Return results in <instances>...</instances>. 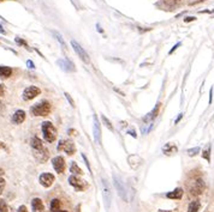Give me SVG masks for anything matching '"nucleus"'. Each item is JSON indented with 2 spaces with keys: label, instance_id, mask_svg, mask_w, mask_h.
<instances>
[{
  "label": "nucleus",
  "instance_id": "1",
  "mask_svg": "<svg viewBox=\"0 0 214 212\" xmlns=\"http://www.w3.org/2000/svg\"><path fill=\"white\" fill-rule=\"evenodd\" d=\"M51 113V103L47 101H41L31 107V114L34 116H47Z\"/></svg>",
  "mask_w": 214,
  "mask_h": 212
},
{
  "label": "nucleus",
  "instance_id": "2",
  "mask_svg": "<svg viewBox=\"0 0 214 212\" xmlns=\"http://www.w3.org/2000/svg\"><path fill=\"white\" fill-rule=\"evenodd\" d=\"M42 133H43V138L48 143H53L56 139H57V129L56 127L52 125V122L49 121H45L42 126Z\"/></svg>",
  "mask_w": 214,
  "mask_h": 212
},
{
  "label": "nucleus",
  "instance_id": "3",
  "mask_svg": "<svg viewBox=\"0 0 214 212\" xmlns=\"http://www.w3.org/2000/svg\"><path fill=\"white\" fill-rule=\"evenodd\" d=\"M57 149H58V151H64L65 153H68L70 156H72L76 152V146L73 144V141L71 140H60Z\"/></svg>",
  "mask_w": 214,
  "mask_h": 212
},
{
  "label": "nucleus",
  "instance_id": "4",
  "mask_svg": "<svg viewBox=\"0 0 214 212\" xmlns=\"http://www.w3.org/2000/svg\"><path fill=\"white\" fill-rule=\"evenodd\" d=\"M113 181H114V186L117 188V192L120 195V198H122L123 200L128 201V192H126V187H125L124 182L122 181V179L117 175H113Z\"/></svg>",
  "mask_w": 214,
  "mask_h": 212
},
{
  "label": "nucleus",
  "instance_id": "5",
  "mask_svg": "<svg viewBox=\"0 0 214 212\" xmlns=\"http://www.w3.org/2000/svg\"><path fill=\"white\" fill-rule=\"evenodd\" d=\"M71 46H72L73 50H75L76 54L78 55V58H81V60L83 61V63H85V64H89V63H90V59H89L88 53H87V52L82 48L81 44L77 43L75 40H72V41H71Z\"/></svg>",
  "mask_w": 214,
  "mask_h": 212
},
{
  "label": "nucleus",
  "instance_id": "6",
  "mask_svg": "<svg viewBox=\"0 0 214 212\" xmlns=\"http://www.w3.org/2000/svg\"><path fill=\"white\" fill-rule=\"evenodd\" d=\"M189 190L192 195H200L205 190V182L201 179H196L189 186Z\"/></svg>",
  "mask_w": 214,
  "mask_h": 212
},
{
  "label": "nucleus",
  "instance_id": "7",
  "mask_svg": "<svg viewBox=\"0 0 214 212\" xmlns=\"http://www.w3.org/2000/svg\"><path fill=\"white\" fill-rule=\"evenodd\" d=\"M69 183L72 187H75L77 190H84L88 188V183H87L84 180L79 179L77 175H71L69 177Z\"/></svg>",
  "mask_w": 214,
  "mask_h": 212
},
{
  "label": "nucleus",
  "instance_id": "8",
  "mask_svg": "<svg viewBox=\"0 0 214 212\" xmlns=\"http://www.w3.org/2000/svg\"><path fill=\"white\" fill-rule=\"evenodd\" d=\"M40 92H41V90H40L37 86H34V85L28 86L23 91V100L24 101H30L33 98H35L36 96H39Z\"/></svg>",
  "mask_w": 214,
  "mask_h": 212
},
{
  "label": "nucleus",
  "instance_id": "9",
  "mask_svg": "<svg viewBox=\"0 0 214 212\" xmlns=\"http://www.w3.org/2000/svg\"><path fill=\"white\" fill-rule=\"evenodd\" d=\"M33 152H34V157L36 158V161L40 162V163H45L49 157L48 150L45 146L41 147V149H33Z\"/></svg>",
  "mask_w": 214,
  "mask_h": 212
},
{
  "label": "nucleus",
  "instance_id": "10",
  "mask_svg": "<svg viewBox=\"0 0 214 212\" xmlns=\"http://www.w3.org/2000/svg\"><path fill=\"white\" fill-rule=\"evenodd\" d=\"M93 122H94V126H93L94 140L96 144L101 145V126H100V122H99V119L96 115H94V118H93Z\"/></svg>",
  "mask_w": 214,
  "mask_h": 212
},
{
  "label": "nucleus",
  "instance_id": "11",
  "mask_svg": "<svg viewBox=\"0 0 214 212\" xmlns=\"http://www.w3.org/2000/svg\"><path fill=\"white\" fill-rule=\"evenodd\" d=\"M52 164H53V168H54V170L58 173V174H63L65 172V160L63 158L62 156H57L54 157V158L52 160Z\"/></svg>",
  "mask_w": 214,
  "mask_h": 212
},
{
  "label": "nucleus",
  "instance_id": "12",
  "mask_svg": "<svg viewBox=\"0 0 214 212\" xmlns=\"http://www.w3.org/2000/svg\"><path fill=\"white\" fill-rule=\"evenodd\" d=\"M54 180H56L54 175L49 174V173H43V174L40 175V177H39L40 183H41V186H43L45 188L51 187L52 184H53V182H54Z\"/></svg>",
  "mask_w": 214,
  "mask_h": 212
},
{
  "label": "nucleus",
  "instance_id": "13",
  "mask_svg": "<svg viewBox=\"0 0 214 212\" xmlns=\"http://www.w3.org/2000/svg\"><path fill=\"white\" fill-rule=\"evenodd\" d=\"M57 64L62 67L64 71H66V72H75L76 71L75 65H73L71 61L68 60V59H60V60L57 61Z\"/></svg>",
  "mask_w": 214,
  "mask_h": 212
},
{
  "label": "nucleus",
  "instance_id": "14",
  "mask_svg": "<svg viewBox=\"0 0 214 212\" xmlns=\"http://www.w3.org/2000/svg\"><path fill=\"white\" fill-rule=\"evenodd\" d=\"M102 187H104V198H105V203H106V206L107 209L110 207L111 205V189L107 181L105 179H102Z\"/></svg>",
  "mask_w": 214,
  "mask_h": 212
},
{
  "label": "nucleus",
  "instance_id": "15",
  "mask_svg": "<svg viewBox=\"0 0 214 212\" xmlns=\"http://www.w3.org/2000/svg\"><path fill=\"white\" fill-rule=\"evenodd\" d=\"M31 209H33V212H46L45 205L40 198H34L31 200Z\"/></svg>",
  "mask_w": 214,
  "mask_h": 212
},
{
  "label": "nucleus",
  "instance_id": "16",
  "mask_svg": "<svg viewBox=\"0 0 214 212\" xmlns=\"http://www.w3.org/2000/svg\"><path fill=\"white\" fill-rule=\"evenodd\" d=\"M159 109H160V103H158V104L155 106V108L143 118V122H144V124H147V122H152L153 120L156 118L158 114H159Z\"/></svg>",
  "mask_w": 214,
  "mask_h": 212
},
{
  "label": "nucleus",
  "instance_id": "17",
  "mask_svg": "<svg viewBox=\"0 0 214 212\" xmlns=\"http://www.w3.org/2000/svg\"><path fill=\"white\" fill-rule=\"evenodd\" d=\"M25 120V112L24 110H17L15 112V114L12 115V122L13 124H16V125H19V124H22V122Z\"/></svg>",
  "mask_w": 214,
  "mask_h": 212
},
{
  "label": "nucleus",
  "instance_id": "18",
  "mask_svg": "<svg viewBox=\"0 0 214 212\" xmlns=\"http://www.w3.org/2000/svg\"><path fill=\"white\" fill-rule=\"evenodd\" d=\"M166 197L169 198V199H180V198L183 197V189L182 188H176L175 190L167 193Z\"/></svg>",
  "mask_w": 214,
  "mask_h": 212
},
{
  "label": "nucleus",
  "instance_id": "19",
  "mask_svg": "<svg viewBox=\"0 0 214 212\" xmlns=\"http://www.w3.org/2000/svg\"><path fill=\"white\" fill-rule=\"evenodd\" d=\"M163 151H164L165 155H173L178 151V149H177V146H175L173 144H171V143H169V144H166L163 147Z\"/></svg>",
  "mask_w": 214,
  "mask_h": 212
},
{
  "label": "nucleus",
  "instance_id": "20",
  "mask_svg": "<svg viewBox=\"0 0 214 212\" xmlns=\"http://www.w3.org/2000/svg\"><path fill=\"white\" fill-rule=\"evenodd\" d=\"M12 74V68L7 66H0V77L3 78H9Z\"/></svg>",
  "mask_w": 214,
  "mask_h": 212
},
{
  "label": "nucleus",
  "instance_id": "21",
  "mask_svg": "<svg viewBox=\"0 0 214 212\" xmlns=\"http://www.w3.org/2000/svg\"><path fill=\"white\" fill-rule=\"evenodd\" d=\"M70 172L72 173V175H78V176H81L83 175V172H82V169L79 168L76 162H71V167H70Z\"/></svg>",
  "mask_w": 214,
  "mask_h": 212
},
{
  "label": "nucleus",
  "instance_id": "22",
  "mask_svg": "<svg viewBox=\"0 0 214 212\" xmlns=\"http://www.w3.org/2000/svg\"><path fill=\"white\" fill-rule=\"evenodd\" d=\"M200 207H201V204H200L198 200H194L189 204L188 206V212H198Z\"/></svg>",
  "mask_w": 214,
  "mask_h": 212
},
{
  "label": "nucleus",
  "instance_id": "23",
  "mask_svg": "<svg viewBox=\"0 0 214 212\" xmlns=\"http://www.w3.org/2000/svg\"><path fill=\"white\" fill-rule=\"evenodd\" d=\"M30 145H31L33 149H41V147H43L42 141L40 140L37 137H33L31 140H30Z\"/></svg>",
  "mask_w": 214,
  "mask_h": 212
},
{
  "label": "nucleus",
  "instance_id": "24",
  "mask_svg": "<svg viewBox=\"0 0 214 212\" xmlns=\"http://www.w3.org/2000/svg\"><path fill=\"white\" fill-rule=\"evenodd\" d=\"M52 34H53V36L56 37V40L58 41V42L63 46V48H66V42L64 41V38H63V36H62V34H59V32L56 31V30H52Z\"/></svg>",
  "mask_w": 214,
  "mask_h": 212
},
{
  "label": "nucleus",
  "instance_id": "25",
  "mask_svg": "<svg viewBox=\"0 0 214 212\" xmlns=\"http://www.w3.org/2000/svg\"><path fill=\"white\" fill-rule=\"evenodd\" d=\"M51 211L52 212H59L60 211V200L59 199H53L51 201Z\"/></svg>",
  "mask_w": 214,
  "mask_h": 212
},
{
  "label": "nucleus",
  "instance_id": "26",
  "mask_svg": "<svg viewBox=\"0 0 214 212\" xmlns=\"http://www.w3.org/2000/svg\"><path fill=\"white\" fill-rule=\"evenodd\" d=\"M101 119H102V121H104V124H105V126H106L107 128H108V129H110V131H112V132H113V131H114V128H113V126H112V124H111V121H110L108 119H107V118H106V116H105V115H102V116H101Z\"/></svg>",
  "mask_w": 214,
  "mask_h": 212
},
{
  "label": "nucleus",
  "instance_id": "27",
  "mask_svg": "<svg viewBox=\"0 0 214 212\" xmlns=\"http://www.w3.org/2000/svg\"><path fill=\"white\" fill-rule=\"evenodd\" d=\"M202 157H203L206 161L211 162V146H208V149H206L205 151L202 152Z\"/></svg>",
  "mask_w": 214,
  "mask_h": 212
},
{
  "label": "nucleus",
  "instance_id": "28",
  "mask_svg": "<svg viewBox=\"0 0 214 212\" xmlns=\"http://www.w3.org/2000/svg\"><path fill=\"white\" fill-rule=\"evenodd\" d=\"M7 211H9V207L6 205V203L3 199H0V212H7Z\"/></svg>",
  "mask_w": 214,
  "mask_h": 212
},
{
  "label": "nucleus",
  "instance_id": "29",
  "mask_svg": "<svg viewBox=\"0 0 214 212\" xmlns=\"http://www.w3.org/2000/svg\"><path fill=\"white\" fill-rule=\"evenodd\" d=\"M198 152H200V147H198V146L188 150V155H189V156H195V155H197Z\"/></svg>",
  "mask_w": 214,
  "mask_h": 212
},
{
  "label": "nucleus",
  "instance_id": "30",
  "mask_svg": "<svg viewBox=\"0 0 214 212\" xmlns=\"http://www.w3.org/2000/svg\"><path fill=\"white\" fill-rule=\"evenodd\" d=\"M65 97H66V100H68L69 102H70V104H71V107H75V101L72 100V97L70 96V95L68 94V92H65Z\"/></svg>",
  "mask_w": 214,
  "mask_h": 212
},
{
  "label": "nucleus",
  "instance_id": "31",
  "mask_svg": "<svg viewBox=\"0 0 214 212\" xmlns=\"http://www.w3.org/2000/svg\"><path fill=\"white\" fill-rule=\"evenodd\" d=\"M16 42L18 43V44H21V46H24V47H28V44H26V42L24 40H22L21 37H16Z\"/></svg>",
  "mask_w": 214,
  "mask_h": 212
},
{
  "label": "nucleus",
  "instance_id": "32",
  "mask_svg": "<svg viewBox=\"0 0 214 212\" xmlns=\"http://www.w3.org/2000/svg\"><path fill=\"white\" fill-rule=\"evenodd\" d=\"M4 188H5V180H4V179H1V177H0V194L3 193Z\"/></svg>",
  "mask_w": 214,
  "mask_h": 212
},
{
  "label": "nucleus",
  "instance_id": "33",
  "mask_svg": "<svg viewBox=\"0 0 214 212\" xmlns=\"http://www.w3.org/2000/svg\"><path fill=\"white\" fill-rule=\"evenodd\" d=\"M179 46H182V42H178V43H176L175 46H173V47H172V49H171V50L169 52V54H172L173 52H175V50H176V49L178 48V47H179Z\"/></svg>",
  "mask_w": 214,
  "mask_h": 212
},
{
  "label": "nucleus",
  "instance_id": "34",
  "mask_svg": "<svg viewBox=\"0 0 214 212\" xmlns=\"http://www.w3.org/2000/svg\"><path fill=\"white\" fill-rule=\"evenodd\" d=\"M194 20H196V17H185V18H184V22H185V23L194 22Z\"/></svg>",
  "mask_w": 214,
  "mask_h": 212
},
{
  "label": "nucleus",
  "instance_id": "35",
  "mask_svg": "<svg viewBox=\"0 0 214 212\" xmlns=\"http://www.w3.org/2000/svg\"><path fill=\"white\" fill-rule=\"evenodd\" d=\"M82 157H83V160H84V162H85V164H87V167H88V170H89V173L91 174V169H90V166H89V162H88V160H87V157H85L84 155H82Z\"/></svg>",
  "mask_w": 214,
  "mask_h": 212
},
{
  "label": "nucleus",
  "instance_id": "36",
  "mask_svg": "<svg viewBox=\"0 0 214 212\" xmlns=\"http://www.w3.org/2000/svg\"><path fill=\"white\" fill-rule=\"evenodd\" d=\"M17 212H28V209H26V206H24V205H22V206L18 207Z\"/></svg>",
  "mask_w": 214,
  "mask_h": 212
},
{
  "label": "nucleus",
  "instance_id": "37",
  "mask_svg": "<svg viewBox=\"0 0 214 212\" xmlns=\"http://www.w3.org/2000/svg\"><path fill=\"white\" fill-rule=\"evenodd\" d=\"M26 65H28L29 68H35V65H34V63H33L31 60H28V61H26Z\"/></svg>",
  "mask_w": 214,
  "mask_h": 212
},
{
  "label": "nucleus",
  "instance_id": "38",
  "mask_svg": "<svg viewBox=\"0 0 214 212\" xmlns=\"http://www.w3.org/2000/svg\"><path fill=\"white\" fill-rule=\"evenodd\" d=\"M183 118V114H179V116H178V118H177V120L175 121V124H178V122L180 121V119H182Z\"/></svg>",
  "mask_w": 214,
  "mask_h": 212
},
{
  "label": "nucleus",
  "instance_id": "39",
  "mask_svg": "<svg viewBox=\"0 0 214 212\" xmlns=\"http://www.w3.org/2000/svg\"><path fill=\"white\" fill-rule=\"evenodd\" d=\"M212 96H213V90L211 89V91H209V103H212Z\"/></svg>",
  "mask_w": 214,
  "mask_h": 212
},
{
  "label": "nucleus",
  "instance_id": "40",
  "mask_svg": "<svg viewBox=\"0 0 214 212\" xmlns=\"http://www.w3.org/2000/svg\"><path fill=\"white\" fill-rule=\"evenodd\" d=\"M4 92V85L3 84H0V95H1Z\"/></svg>",
  "mask_w": 214,
  "mask_h": 212
},
{
  "label": "nucleus",
  "instance_id": "41",
  "mask_svg": "<svg viewBox=\"0 0 214 212\" xmlns=\"http://www.w3.org/2000/svg\"><path fill=\"white\" fill-rule=\"evenodd\" d=\"M159 212H177V211H164V210H159Z\"/></svg>",
  "mask_w": 214,
  "mask_h": 212
},
{
  "label": "nucleus",
  "instance_id": "42",
  "mask_svg": "<svg viewBox=\"0 0 214 212\" xmlns=\"http://www.w3.org/2000/svg\"><path fill=\"white\" fill-rule=\"evenodd\" d=\"M5 145H4V143H1V141H0V149H3Z\"/></svg>",
  "mask_w": 214,
  "mask_h": 212
},
{
  "label": "nucleus",
  "instance_id": "43",
  "mask_svg": "<svg viewBox=\"0 0 214 212\" xmlns=\"http://www.w3.org/2000/svg\"><path fill=\"white\" fill-rule=\"evenodd\" d=\"M4 174V172H3V169H0V175H3Z\"/></svg>",
  "mask_w": 214,
  "mask_h": 212
},
{
  "label": "nucleus",
  "instance_id": "44",
  "mask_svg": "<svg viewBox=\"0 0 214 212\" xmlns=\"http://www.w3.org/2000/svg\"><path fill=\"white\" fill-rule=\"evenodd\" d=\"M59 212H68V211H66V210H60Z\"/></svg>",
  "mask_w": 214,
  "mask_h": 212
},
{
  "label": "nucleus",
  "instance_id": "45",
  "mask_svg": "<svg viewBox=\"0 0 214 212\" xmlns=\"http://www.w3.org/2000/svg\"><path fill=\"white\" fill-rule=\"evenodd\" d=\"M1 104H3V103H1V101H0V107H1Z\"/></svg>",
  "mask_w": 214,
  "mask_h": 212
},
{
  "label": "nucleus",
  "instance_id": "46",
  "mask_svg": "<svg viewBox=\"0 0 214 212\" xmlns=\"http://www.w3.org/2000/svg\"><path fill=\"white\" fill-rule=\"evenodd\" d=\"M201 1H205V0H201Z\"/></svg>",
  "mask_w": 214,
  "mask_h": 212
}]
</instances>
